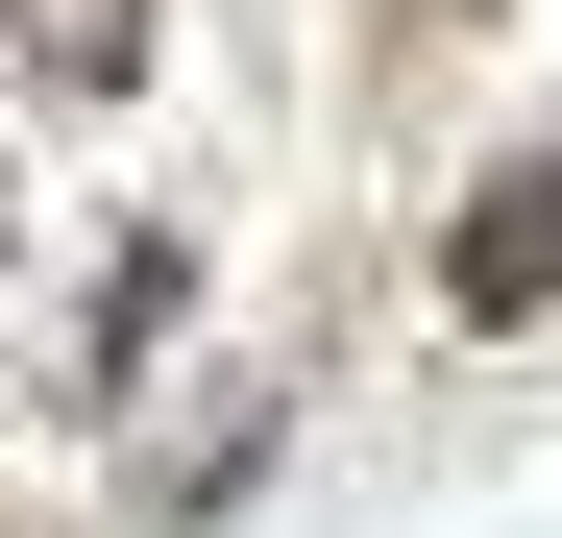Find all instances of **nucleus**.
Listing matches in <instances>:
<instances>
[{
	"instance_id": "2",
	"label": "nucleus",
	"mask_w": 562,
	"mask_h": 538,
	"mask_svg": "<svg viewBox=\"0 0 562 538\" xmlns=\"http://www.w3.org/2000/svg\"><path fill=\"white\" fill-rule=\"evenodd\" d=\"M0 49H25L49 99H123V74H147V0H0Z\"/></svg>"
},
{
	"instance_id": "1",
	"label": "nucleus",
	"mask_w": 562,
	"mask_h": 538,
	"mask_svg": "<svg viewBox=\"0 0 562 538\" xmlns=\"http://www.w3.org/2000/svg\"><path fill=\"white\" fill-rule=\"evenodd\" d=\"M440 294H464V318H538V294H562V147H514L490 197H464V245H440Z\"/></svg>"
}]
</instances>
